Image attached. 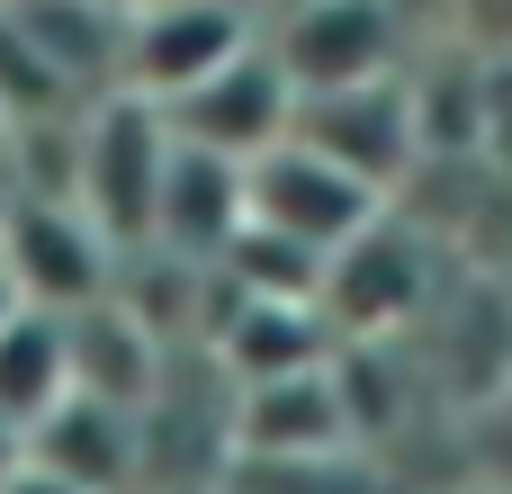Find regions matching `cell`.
Here are the masks:
<instances>
[{
    "label": "cell",
    "mask_w": 512,
    "mask_h": 494,
    "mask_svg": "<svg viewBox=\"0 0 512 494\" xmlns=\"http://www.w3.org/2000/svg\"><path fill=\"white\" fill-rule=\"evenodd\" d=\"M225 441H234V450H252V459H279V468L342 459V450L360 441V423H351V396H342L333 351H324V360H306V369H279V378L234 387Z\"/></svg>",
    "instance_id": "8992f818"
},
{
    "label": "cell",
    "mask_w": 512,
    "mask_h": 494,
    "mask_svg": "<svg viewBox=\"0 0 512 494\" xmlns=\"http://www.w3.org/2000/svg\"><path fill=\"white\" fill-rule=\"evenodd\" d=\"M378 207H387V198H378L369 180H351L342 162H324V153L297 144V135H279L270 153L243 162V225L270 234V243H297L306 261H324L333 243H351Z\"/></svg>",
    "instance_id": "6da1fadb"
},
{
    "label": "cell",
    "mask_w": 512,
    "mask_h": 494,
    "mask_svg": "<svg viewBox=\"0 0 512 494\" xmlns=\"http://www.w3.org/2000/svg\"><path fill=\"white\" fill-rule=\"evenodd\" d=\"M162 162H171V126H162V108H144V99H126V90L81 126V198H72V207L90 216L99 243H144Z\"/></svg>",
    "instance_id": "5b68a950"
},
{
    "label": "cell",
    "mask_w": 512,
    "mask_h": 494,
    "mask_svg": "<svg viewBox=\"0 0 512 494\" xmlns=\"http://www.w3.org/2000/svg\"><path fill=\"white\" fill-rule=\"evenodd\" d=\"M0 494H90V486H72V477H54V468H36V459H18V468L0 477Z\"/></svg>",
    "instance_id": "8fae6325"
},
{
    "label": "cell",
    "mask_w": 512,
    "mask_h": 494,
    "mask_svg": "<svg viewBox=\"0 0 512 494\" xmlns=\"http://www.w3.org/2000/svg\"><path fill=\"white\" fill-rule=\"evenodd\" d=\"M18 306H27V297H18V279H9V261H0V324H9Z\"/></svg>",
    "instance_id": "7c38bea8"
},
{
    "label": "cell",
    "mask_w": 512,
    "mask_h": 494,
    "mask_svg": "<svg viewBox=\"0 0 512 494\" xmlns=\"http://www.w3.org/2000/svg\"><path fill=\"white\" fill-rule=\"evenodd\" d=\"M279 54V72L306 90H342L369 72H396V9L387 0H306L279 36H261Z\"/></svg>",
    "instance_id": "ba28073f"
},
{
    "label": "cell",
    "mask_w": 512,
    "mask_h": 494,
    "mask_svg": "<svg viewBox=\"0 0 512 494\" xmlns=\"http://www.w3.org/2000/svg\"><path fill=\"white\" fill-rule=\"evenodd\" d=\"M27 459L72 477V486H90V494H126V477L144 468V414L72 387L63 405H45L27 423Z\"/></svg>",
    "instance_id": "9c48e42d"
},
{
    "label": "cell",
    "mask_w": 512,
    "mask_h": 494,
    "mask_svg": "<svg viewBox=\"0 0 512 494\" xmlns=\"http://www.w3.org/2000/svg\"><path fill=\"white\" fill-rule=\"evenodd\" d=\"M243 45H252V18L225 9V0H144V9L117 18V90L162 108Z\"/></svg>",
    "instance_id": "52a82bcc"
},
{
    "label": "cell",
    "mask_w": 512,
    "mask_h": 494,
    "mask_svg": "<svg viewBox=\"0 0 512 494\" xmlns=\"http://www.w3.org/2000/svg\"><path fill=\"white\" fill-rule=\"evenodd\" d=\"M288 117H297V81L279 72V54H270L261 36H252L243 54H225L216 72H198L180 99H162L171 144H198V153H216V162L270 153V144L288 135Z\"/></svg>",
    "instance_id": "3957f363"
},
{
    "label": "cell",
    "mask_w": 512,
    "mask_h": 494,
    "mask_svg": "<svg viewBox=\"0 0 512 494\" xmlns=\"http://www.w3.org/2000/svg\"><path fill=\"white\" fill-rule=\"evenodd\" d=\"M423 297H432V252H423V234H414L405 216H387V207H378L351 243H333L324 270H315V315H324L333 333H351V342L396 333Z\"/></svg>",
    "instance_id": "7a4b0ae2"
},
{
    "label": "cell",
    "mask_w": 512,
    "mask_h": 494,
    "mask_svg": "<svg viewBox=\"0 0 512 494\" xmlns=\"http://www.w3.org/2000/svg\"><path fill=\"white\" fill-rule=\"evenodd\" d=\"M63 396H72L63 315H45V306H18V315L0 324V423L27 441V423H36L45 405H63Z\"/></svg>",
    "instance_id": "30bf717a"
},
{
    "label": "cell",
    "mask_w": 512,
    "mask_h": 494,
    "mask_svg": "<svg viewBox=\"0 0 512 494\" xmlns=\"http://www.w3.org/2000/svg\"><path fill=\"white\" fill-rule=\"evenodd\" d=\"M288 135H297V144H315L324 162H342L351 180H369L378 198L423 162L405 72H369V81H342V90H306V99H297V117H288Z\"/></svg>",
    "instance_id": "277c9868"
}]
</instances>
